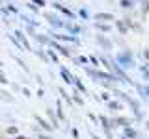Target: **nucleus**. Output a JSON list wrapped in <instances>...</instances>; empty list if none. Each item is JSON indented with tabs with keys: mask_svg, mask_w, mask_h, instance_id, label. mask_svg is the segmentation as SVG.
Returning <instances> with one entry per match:
<instances>
[{
	"mask_svg": "<svg viewBox=\"0 0 149 139\" xmlns=\"http://www.w3.org/2000/svg\"><path fill=\"white\" fill-rule=\"evenodd\" d=\"M106 104H108V109H112V111H119L123 108V104L118 102V100H110V102H106Z\"/></svg>",
	"mask_w": 149,
	"mask_h": 139,
	"instance_id": "22",
	"label": "nucleus"
},
{
	"mask_svg": "<svg viewBox=\"0 0 149 139\" xmlns=\"http://www.w3.org/2000/svg\"><path fill=\"white\" fill-rule=\"evenodd\" d=\"M56 2H62V0H56Z\"/></svg>",
	"mask_w": 149,
	"mask_h": 139,
	"instance_id": "50",
	"label": "nucleus"
},
{
	"mask_svg": "<svg viewBox=\"0 0 149 139\" xmlns=\"http://www.w3.org/2000/svg\"><path fill=\"white\" fill-rule=\"evenodd\" d=\"M0 139H2V133H0Z\"/></svg>",
	"mask_w": 149,
	"mask_h": 139,
	"instance_id": "51",
	"label": "nucleus"
},
{
	"mask_svg": "<svg viewBox=\"0 0 149 139\" xmlns=\"http://www.w3.org/2000/svg\"><path fill=\"white\" fill-rule=\"evenodd\" d=\"M32 117H34V120H36L37 124H39V128L43 130V132H47V133H52V130H54V128L50 126V122H49V120H47V119L39 117V115H37V113H34V115H32Z\"/></svg>",
	"mask_w": 149,
	"mask_h": 139,
	"instance_id": "8",
	"label": "nucleus"
},
{
	"mask_svg": "<svg viewBox=\"0 0 149 139\" xmlns=\"http://www.w3.org/2000/svg\"><path fill=\"white\" fill-rule=\"evenodd\" d=\"M21 19H22V21H24V22H26V24H28V26H34V28L37 26V22H36V21H34V19H32V17H26V15H21Z\"/></svg>",
	"mask_w": 149,
	"mask_h": 139,
	"instance_id": "27",
	"label": "nucleus"
},
{
	"mask_svg": "<svg viewBox=\"0 0 149 139\" xmlns=\"http://www.w3.org/2000/svg\"><path fill=\"white\" fill-rule=\"evenodd\" d=\"M13 139H21V136H15V137H13Z\"/></svg>",
	"mask_w": 149,
	"mask_h": 139,
	"instance_id": "48",
	"label": "nucleus"
},
{
	"mask_svg": "<svg viewBox=\"0 0 149 139\" xmlns=\"http://www.w3.org/2000/svg\"><path fill=\"white\" fill-rule=\"evenodd\" d=\"M78 61H80V65L82 67H88V65H90V58H88V56H78Z\"/></svg>",
	"mask_w": 149,
	"mask_h": 139,
	"instance_id": "31",
	"label": "nucleus"
},
{
	"mask_svg": "<svg viewBox=\"0 0 149 139\" xmlns=\"http://www.w3.org/2000/svg\"><path fill=\"white\" fill-rule=\"evenodd\" d=\"M121 139H127V137H125V136H123V137H121Z\"/></svg>",
	"mask_w": 149,
	"mask_h": 139,
	"instance_id": "49",
	"label": "nucleus"
},
{
	"mask_svg": "<svg viewBox=\"0 0 149 139\" xmlns=\"http://www.w3.org/2000/svg\"><path fill=\"white\" fill-rule=\"evenodd\" d=\"M43 19H47V21H49V24H50V28H56V30H62L63 24H65V22H63L58 15H56V13L45 11V13H43Z\"/></svg>",
	"mask_w": 149,
	"mask_h": 139,
	"instance_id": "3",
	"label": "nucleus"
},
{
	"mask_svg": "<svg viewBox=\"0 0 149 139\" xmlns=\"http://www.w3.org/2000/svg\"><path fill=\"white\" fill-rule=\"evenodd\" d=\"M143 58H146V59H149V48H146V50H143Z\"/></svg>",
	"mask_w": 149,
	"mask_h": 139,
	"instance_id": "45",
	"label": "nucleus"
},
{
	"mask_svg": "<svg viewBox=\"0 0 149 139\" xmlns=\"http://www.w3.org/2000/svg\"><path fill=\"white\" fill-rule=\"evenodd\" d=\"M36 95H37V96H39V98H41V96H43V95H45V91H43V87H39V89H37V91H36Z\"/></svg>",
	"mask_w": 149,
	"mask_h": 139,
	"instance_id": "43",
	"label": "nucleus"
},
{
	"mask_svg": "<svg viewBox=\"0 0 149 139\" xmlns=\"http://www.w3.org/2000/svg\"><path fill=\"white\" fill-rule=\"evenodd\" d=\"M95 21H99V22H112V21H116V17L112 15V13H108V11H99V13H95Z\"/></svg>",
	"mask_w": 149,
	"mask_h": 139,
	"instance_id": "11",
	"label": "nucleus"
},
{
	"mask_svg": "<svg viewBox=\"0 0 149 139\" xmlns=\"http://www.w3.org/2000/svg\"><path fill=\"white\" fill-rule=\"evenodd\" d=\"M71 100H73V102H74L77 106H84V98L80 96V93H78L77 89L73 91V95H71Z\"/></svg>",
	"mask_w": 149,
	"mask_h": 139,
	"instance_id": "20",
	"label": "nucleus"
},
{
	"mask_svg": "<svg viewBox=\"0 0 149 139\" xmlns=\"http://www.w3.org/2000/svg\"><path fill=\"white\" fill-rule=\"evenodd\" d=\"M50 37H52V41H58V43H73L74 46H80V39L77 35H65V34H60V32H50Z\"/></svg>",
	"mask_w": 149,
	"mask_h": 139,
	"instance_id": "2",
	"label": "nucleus"
},
{
	"mask_svg": "<svg viewBox=\"0 0 149 139\" xmlns=\"http://www.w3.org/2000/svg\"><path fill=\"white\" fill-rule=\"evenodd\" d=\"M24 6H26L28 9H30V11H34V13H39V9H37V8H36V4H34V2H26V4H24Z\"/></svg>",
	"mask_w": 149,
	"mask_h": 139,
	"instance_id": "35",
	"label": "nucleus"
},
{
	"mask_svg": "<svg viewBox=\"0 0 149 139\" xmlns=\"http://www.w3.org/2000/svg\"><path fill=\"white\" fill-rule=\"evenodd\" d=\"M52 8H54V9H58L60 13H63L65 17H69V19H71V21H77V17H78L77 13H73V11H71V9H69V8H65L62 2H52Z\"/></svg>",
	"mask_w": 149,
	"mask_h": 139,
	"instance_id": "5",
	"label": "nucleus"
},
{
	"mask_svg": "<svg viewBox=\"0 0 149 139\" xmlns=\"http://www.w3.org/2000/svg\"><path fill=\"white\" fill-rule=\"evenodd\" d=\"M149 13V0H142V17Z\"/></svg>",
	"mask_w": 149,
	"mask_h": 139,
	"instance_id": "28",
	"label": "nucleus"
},
{
	"mask_svg": "<svg viewBox=\"0 0 149 139\" xmlns=\"http://www.w3.org/2000/svg\"><path fill=\"white\" fill-rule=\"evenodd\" d=\"M90 136H91V139H101V137H99V136H95V133H93V132H91V133H90Z\"/></svg>",
	"mask_w": 149,
	"mask_h": 139,
	"instance_id": "46",
	"label": "nucleus"
},
{
	"mask_svg": "<svg viewBox=\"0 0 149 139\" xmlns=\"http://www.w3.org/2000/svg\"><path fill=\"white\" fill-rule=\"evenodd\" d=\"M8 39H9V41H11V43H13V45H15V46H17V48H19V50H21V48H22V45H21V43H19V41L15 39V35H8Z\"/></svg>",
	"mask_w": 149,
	"mask_h": 139,
	"instance_id": "34",
	"label": "nucleus"
},
{
	"mask_svg": "<svg viewBox=\"0 0 149 139\" xmlns=\"http://www.w3.org/2000/svg\"><path fill=\"white\" fill-rule=\"evenodd\" d=\"M123 136L127 137V139H138L140 133H138L132 126H125V128H123Z\"/></svg>",
	"mask_w": 149,
	"mask_h": 139,
	"instance_id": "18",
	"label": "nucleus"
},
{
	"mask_svg": "<svg viewBox=\"0 0 149 139\" xmlns=\"http://www.w3.org/2000/svg\"><path fill=\"white\" fill-rule=\"evenodd\" d=\"M99 122H101L102 128H110V119L106 115H99Z\"/></svg>",
	"mask_w": 149,
	"mask_h": 139,
	"instance_id": "25",
	"label": "nucleus"
},
{
	"mask_svg": "<svg viewBox=\"0 0 149 139\" xmlns=\"http://www.w3.org/2000/svg\"><path fill=\"white\" fill-rule=\"evenodd\" d=\"M95 41H97V45H99L102 50H112V46H114V43H112L104 34H97L95 35Z\"/></svg>",
	"mask_w": 149,
	"mask_h": 139,
	"instance_id": "6",
	"label": "nucleus"
},
{
	"mask_svg": "<svg viewBox=\"0 0 149 139\" xmlns=\"http://www.w3.org/2000/svg\"><path fill=\"white\" fill-rule=\"evenodd\" d=\"M15 61H17V63H19V65H21V67H22V69H24V71L28 72V67H26V63H24V61H22V59H21V58H17V56H15Z\"/></svg>",
	"mask_w": 149,
	"mask_h": 139,
	"instance_id": "38",
	"label": "nucleus"
},
{
	"mask_svg": "<svg viewBox=\"0 0 149 139\" xmlns=\"http://www.w3.org/2000/svg\"><path fill=\"white\" fill-rule=\"evenodd\" d=\"M114 26L118 28V32H119L121 35H129V28H127V24H125L123 19H121V21H118V19H116V21H114Z\"/></svg>",
	"mask_w": 149,
	"mask_h": 139,
	"instance_id": "15",
	"label": "nucleus"
},
{
	"mask_svg": "<svg viewBox=\"0 0 149 139\" xmlns=\"http://www.w3.org/2000/svg\"><path fill=\"white\" fill-rule=\"evenodd\" d=\"M99 100L110 102V100H112V93H108V91H102V93H101V96H99Z\"/></svg>",
	"mask_w": 149,
	"mask_h": 139,
	"instance_id": "30",
	"label": "nucleus"
},
{
	"mask_svg": "<svg viewBox=\"0 0 149 139\" xmlns=\"http://www.w3.org/2000/svg\"><path fill=\"white\" fill-rule=\"evenodd\" d=\"M90 65H91V67H95V69H99V59H97L95 56H90Z\"/></svg>",
	"mask_w": 149,
	"mask_h": 139,
	"instance_id": "33",
	"label": "nucleus"
},
{
	"mask_svg": "<svg viewBox=\"0 0 149 139\" xmlns=\"http://www.w3.org/2000/svg\"><path fill=\"white\" fill-rule=\"evenodd\" d=\"M32 2H34L36 6H39V8H43V6H47V2H45V0H32Z\"/></svg>",
	"mask_w": 149,
	"mask_h": 139,
	"instance_id": "41",
	"label": "nucleus"
},
{
	"mask_svg": "<svg viewBox=\"0 0 149 139\" xmlns=\"http://www.w3.org/2000/svg\"><path fill=\"white\" fill-rule=\"evenodd\" d=\"M116 61L119 63L121 69H130V67H134V65H136V61H134V56L130 54V50H127V48L116 54Z\"/></svg>",
	"mask_w": 149,
	"mask_h": 139,
	"instance_id": "1",
	"label": "nucleus"
},
{
	"mask_svg": "<svg viewBox=\"0 0 149 139\" xmlns=\"http://www.w3.org/2000/svg\"><path fill=\"white\" fill-rule=\"evenodd\" d=\"M21 139H30V137H24V136H21Z\"/></svg>",
	"mask_w": 149,
	"mask_h": 139,
	"instance_id": "47",
	"label": "nucleus"
},
{
	"mask_svg": "<svg viewBox=\"0 0 149 139\" xmlns=\"http://www.w3.org/2000/svg\"><path fill=\"white\" fill-rule=\"evenodd\" d=\"M0 83H4V85H6V83H9V80L6 78V74H4V72H0Z\"/></svg>",
	"mask_w": 149,
	"mask_h": 139,
	"instance_id": "40",
	"label": "nucleus"
},
{
	"mask_svg": "<svg viewBox=\"0 0 149 139\" xmlns=\"http://www.w3.org/2000/svg\"><path fill=\"white\" fill-rule=\"evenodd\" d=\"M0 95H2V98L8 100V102H13V100H15V98L11 96V93H6V91H2V89H0Z\"/></svg>",
	"mask_w": 149,
	"mask_h": 139,
	"instance_id": "32",
	"label": "nucleus"
},
{
	"mask_svg": "<svg viewBox=\"0 0 149 139\" xmlns=\"http://www.w3.org/2000/svg\"><path fill=\"white\" fill-rule=\"evenodd\" d=\"M22 95H24V96H32V93H30V89H26V87H22Z\"/></svg>",
	"mask_w": 149,
	"mask_h": 139,
	"instance_id": "42",
	"label": "nucleus"
},
{
	"mask_svg": "<svg viewBox=\"0 0 149 139\" xmlns=\"http://www.w3.org/2000/svg\"><path fill=\"white\" fill-rule=\"evenodd\" d=\"M132 124V120H130L129 117H112L110 119V128H116V126H121V128H125V126H130Z\"/></svg>",
	"mask_w": 149,
	"mask_h": 139,
	"instance_id": "4",
	"label": "nucleus"
},
{
	"mask_svg": "<svg viewBox=\"0 0 149 139\" xmlns=\"http://www.w3.org/2000/svg\"><path fill=\"white\" fill-rule=\"evenodd\" d=\"M47 117H49V122H50V126H52L54 130L60 128V120H58V117L54 115V111L50 109V108H47Z\"/></svg>",
	"mask_w": 149,
	"mask_h": 139,
	"instance_id": "13",
	"label": "nucleus"
},
{
	"mask_svg": "<svg viewBox=\"0 0 149 139\" xmlns=\"http://www.w3.org/2000/svg\"><path fill=\"white\" fill-rule=\"evenodd\" d=\"M13 35H15V39H17L21 45H22V48H26V50H32V52H34V48H32L30 41L26 39V35H24V32H22V30H15V32H13Z\"/></svg>",
	"mask_w": 149,
	"mask_h": 139,
	"instance_id": "7",
	"label": "nucleus"
},
{
	"mask_svg": "<svg viewBox=\"0 0 149 139\" xmlns=\"http://www.w3.org/2000/svg\"><path fill=\"white\" fill-rule=\"evenodd\" d=\"M78 17H82V19H86V21H88V19H90V13H88L86 9H80V11H78Z\"/></svg>",
	"mask_w": 149,
	"mask_h": 139,
	"instance_id": "36",
	"label": "nucleus"
},
{
	"mask_svg": "<svg viewBox=\"0 0 149 139\" xmlns=\"http://www.w3.org/2000/svg\"><path fill=\"white\" fill-rule=\"evenodd\" d=\"M119 6L123 9H132L134 8V0H119Z\"/></svg>",
	"mask_w": 149,
	"mask_h": 139,
	"instance_id": "23",
	"label": "nucleus"
},
{
	"mask_svg": "<svg viewBox=\"0 0 149 139\" xmlns=\"http://www.w3.org/2000/svg\"><path fill=\"white\" fill-rule=\"evenodd\" d=\"M50 46L58 50V52H60V56H63V58H69V59L73 58L71 50H69L67 46H63V43H58V41H50Z\"/></svg>",
	"mask_w": 149,
	"mask_h": 139,
	"instance_id": "9",
	"label": "nucleus"
},
{
	"mask_svg": "<svg viewBox=\"0 0 149 139\" xmlns=\"http://www.w3.org/2000/svg\"><path fill=\"white\" fill-rule=\"evenodd\" d=\"M60 76H62V80H63L65 83H67V85H73V80H74V76H73V74L69 72L65 67H60Z\"/></svg>",
	"mask_w": 149,
	"mask_h": 139,
	"instance_id": "12",
	"label": "nucleus"
},
{
	"mask_svg": "<svg viewBox=\"0 0 149 139\" xmlns=\"http://www.w3.org/2000/svg\"><path fill=\"white\" fill-rule=\"evenodd\" d=\"M63 28L69 32V35H78V34L82 32V28L78 26V24H73V22H65V24H63Z\"/></svg>",
	"mask_w": 149,
	"mask_h": 139,
	"instance_id": "14",
	"label": "nucleus"
},
{
	"mask_svg": "<svg viewBox=\"0 0 149 139\" xmlns=\"http://www.w3.org/2000/svg\"><path fill=\"white\" fill-rule=\"evenodd\" d=\"M6 133H8V136H13V137H15V136H19V128H17V126H8V128H6Z\"/></svg>",
	"mask_w": 149,
	"mask_h": 139,
	"instance_id": "29",
	"label": "nucleus"
},
{
	"mask_svg": "<svg viewBox=\"0 0 149 139\" xmlns=\"http://www.w3.org/2000/svg\"><path fill=\"white\" fill-rule=\"evenodd\" d=\"M73 87L80 93V95H88V89H86V85H84V82L80 80V78H74L73 80Z\"/></svg>",
	"mask_w": 149,
	"mask_h": 139,
	"instance_id": "16",
	"label": "nucleus"
},
{
	"mask_svg": "<svg viewBox=\"0 0 149 139\" xmlns=\"http://www.w3.org/2000/svg\"><path fill=\"white\" fill-rule=\"evenodd\" d=\"M47 56H49V59L50 61H54V63H60V58H58V54L54 52V50H45Z\"/></svg>",
	"mask_w": 149,
	"mask_h": 139,
	"instance_id": "24",
	"label": "nucleus"
},
{
	"mask_svg": "<svg viewBox=\"0 0 149 139\" xmlns=\"http://www.w3.org/2000/svg\"><path fill=\"white\" fill-rule=\"evenodd\" d=\"M34 54L37 56V58H39L41 59V61H45V63H50V59H49V56H47V52H45V50H34Z\"/></svg>",
	"mask_w": 149,
	"mask_h": 139,
	"instance_id": "21",
	"label": "nucleus"
},
{
	"mask_svg": "<svg viewBox=\"0 0 149 139\" xmlns=\"http://www.w3.org/2000/svg\"><path fill=\"white\" fill-rule=\"evenodd\" d=\"M88 117H90V120H91L93 124H99V117H95L93 113H88Z\"/></svg>",
	"mask_w": 149,
	"mask_h": 139,
	"instance_id": "39",
	"label": "nucleus"
},
{
	"mask_svg": "<svg viewBox=\"0 0 149 139\" xmlns=\"http://www.w3.org/2000/svg\"><path fill=\"white\" fill-rule=\"evenodd\" d=\"M93 26H95V30L99 32V34H110V32H112V24H110V22H99V21H95V22H93Z\"/></svg>",
	"mask_w": 149,
	"mask_h": 139,
	"instance_id": "10",
	"label": "nucleus"
},
{
	"mask_svg": "<svg viewBox=\"0 0 149 139\" xmlns=\"http://www.w3.org/2000/svg\"><path fill=\"white\" fill-rule=\"evenodd\" d=\"M34 39H36L41 46H50V41H52L49 35H43V34H36V35H34Z\"/></svg>",
	"mask_w": 149,
	"mask_h": 139,
	"instance_id": "17",
	"label": "nucleus"
},
{
	"mask_svg": "<svg viewBox=\"0 0 149 139\" xmlns=\"http://www.w3.org/2000/svg\"><path fill=\"white\" fill-rule=\"evenodd\" d=\"M71 136H73V139H80V132L77 128H71Z\"/></svg>",
	"mask_w": 149,
	"mask_h": 139,
	"instance_id": "37",
	"label": "nucleus"
},
{
	"mask_svg": "<svg viewBox=\"0 0 149 139\" xmlns=\"http://www.w3.org/2000/svg\"><path fill=\"white\" fill-rule=\"evenodd\" d=\"M140 87H142V85H140ZM142 93H146V95L149 96V87H147V85H146V87H142Z\"/></svg>",
	"mask_w": 149,
	"mask_h": 139,
	"instance_id": "44",
	"label": "nucleus"
},
{
	"mask_svg": "<svg viewBox=\"0 0 149 139\" xmlns=\"http://www.w3.org/2000/svg\"><path fill=\"white\" fill-rule=\"evenodd\" d=\"M56 106H58V109H56V117H58L60 122H65V113H63V106H62V100L56 102Z\"/></svg>",
	"mask_w": 149,
	"mask_h": 139,
	"instance_id": "19",
	"label": "nucleus"
},
{
	"mask_svg": "<svg viewBox=\"0 0 149 139\" xmlns=\"http://www.w3.org/2000/svg\"><path fill=\"white\" fill-rule=\"evenodd\" d=\"M36 132H37V139H54L50 133H47V132H41L39 128H36Z\"/></svg>",
	"mask_w": 149,
	"mask_h": 139,
	"instance_id": "26",
	"label": "nucleus"
}]
</instances>
